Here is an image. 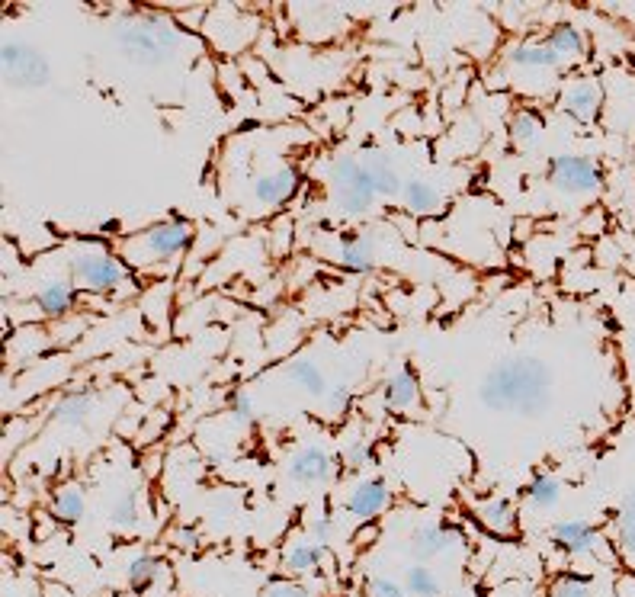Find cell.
<instances>
[{
	"mask_svg": "<svg viewBox=\"0 0 635 597\" xmlns=\"http://www.w3.org/2000/svg\"><path fill=\"white\" fill-rule=\"evenodd\" d=\"M552 370L539 357H514L482 379L478 398L491 411H520V415H539L549 405Z\"/></svg>",
	"mask_w": 635,
	"mask_h": 597,
	"instance_id": "6da1fadb",
	"label": "cell"
},
{
	"mask_svg": "<svg viewBox=\"0 0 635 597\" xmlns=\"http://www.w3.org/2000/svg\"><path fill=\"white\" fill-rule=\"evenodd\" d=\"M177 42H180L177 29L167 20L154 17V13L145 20L119 26V33H116L119 52L129 61H135V65H161V61L177 49Z\"/></svg>",
	"mask_w": 635,
	"mask_h": 597,
	"instance_id": "7a4b0ae2",
	"label": "cell"
},
{
	"mask_svg": "<svg viewBox=\"0 0 635 597\" xmlns=\"http://www.w3.org/2000/svg\"><path fill=\"white\" fill-rule=\"evenodd\" d=\"M71 280L77 286L90 289V293H113L122 283H126L129 270L119 257L106 254V251H84L71 257Z\"/></svg>",
	"mask_w": 635,
	"mask_h": 597,
	"instance_id": "3957f363",
	"label": "cell"
},
{
	"mask_svg": "<svg viewBox=\"0 0 635 597\" xmlns=\"http://www.w3.org/2000/svg\"><path fill=\"white\" fill-rule=\"evenodd\" d=\"M0 58H4V81L13 84V87L33 90V87H45L52 81L49 58H45L39 49H33V45L20 42V39L4 42Z\"/></svg>",
	"mask_w": 635,
	"mask_h": 597,
	"instance_id": "277c9868",
	"label": "cell"
},
{
	"mask_svg": "<svg viewBox=\"0 0 635 597\" xmlns=\"http://www.w3.org/2000/svg\"><path fill=\"white\" fill-rule=\"evenodd\" d=\"M546 180L562 193H597L603 187L600 164L581 155H559L546 167Z\"/></svg>",
	"mask_w": 635,
	"mask_h": 597,
	"instance_id": "5b68a950",
	"label": "cell"
},
{
	"mask_svg": "<svg viewBox=\"0 0 635 597\" xmlns=\"http://www.w3.org/2000/svg\"><path fill=\"white\" fill-rule=\"evenodd\" d=\"M549 543L568 556H600L603 546H607L600 530L587 520H555L549 527Z\"/></svg>",
	"mask_w": 635,
	"mask_h": 597,
	"instance_id": "8992f818",
	"label": "cell"
},
{
	"mask_svg": "<svg viewBox=\"0 0 635 597\" xmlns=\"http://www.w3.org/2000/svg\"><path fill=\"white\" fill-rule=\"evenodd\" d=\"M389 504H392L389 482L373 476V479H363L350 488V495L344 498V511L353 520H360V524H373L379 514L389 511Z\"/></svg>",
	"mask_w": 635,
	"mask_h": 597,
	"instance_id": "52a82bcc",
	"label": "cell"
},
{
	"mask_svg": "<svg viewBox=\"0 0 635 597\" xmlns=\"http://www.w3.org/2000/svg\"><path fill=\"white\" fill-rule=\"evenodd\" d=\"M193 225L187 219H167L151 225L142 235V248L148 251V260H170L190 248Z\"/></svg>",
	"mask_w": 635,
	"mask_h": 597,
	"instance_id": "ba28073f",
	"label": "cell"
},
{
	"mask_svg": "<svg viewBox=\"0 0 635 597\" xmlns=\"http://www.w3.org/2000/svg\"><path fill=\"white\" fill-rule=\"evenodd\" d=\"M331 469H334V459L324 447H305L286 463V476L289 482H296L302 488H315L321 482L331 479Z\"/></svg>",
	"mask_w": 635,
	"mask_h": 597,
	"instance_id": "9c48e42d",
	"label": "cell"
},
{
	"mask_svg": "<svg viewBox=\"0 0 635 597\" xmlns=\"http://www.w3.org/2000/svg\"><path fill=\"white\" fill-rule=\"evenodd\" d=\"M475 520L488 533H494V537H517V511L510 498H501V495L485 498L475 508Z\"/></svg>",
	"mask_w": 635,
	"mask_h": 597,
	"instance_id": "30bf717a",
	"label": "cell"
},
{
	"mask_svg": "<svg viewBox=\"0 0 635 597\" xmlns=\"http://www.w3.org/2000/svg\"><path fill=\"white\" fill-rule=\"evenodd\" d=\"M600 100H603V90L597 81H578V84L565 87L562 110L575 122H594L600 113Z\"/></svg>",
	"mask_w": 635,
	"mask_h": 597,
	"instance_id": "8fae6325",
	"label": "cell"
},
{
	"mask_svg": "<svg viewBox=\"0 0 635 597\" xmlns=\"http://www.w3.org/2000/svg\"><path fill=\"white\" fill-rule=\"evenodd\" d=\"M77 286L74 280H49V283H42L39 286V293H36V305H39V312L45 318H61V315H68L74 305H77Z\"/></svg>",
	"mask_w": 635,
	"mask_h": 597,
	"instance_id": "7c38bea8",
	"label": "cell"
},
{
	"mask_svg": "<svg viewBox=\"0 0 635 597\" xmlns=\"http://www.w3.org/2000/svg\"><path fill=\"white\" fill-rule=\"evenodd\" d=\"M449 543H453V533H449L443 524H424V527H417L411 533V540H408V553L417 559V565H424L430 559H437L443 556Z\"/></svg>",
	"mask_w": 635,
	"mask_h": 597,
	"instance_id": "4fadbf2b",
	"label": "cell"
},
{
	"mask_svg": "<svg viewBox=\"0 0 635 597\" xmlns=\"http://www.w3.org/2000/svg\"><path fill=\"white\" fill-rule=\"evenodd\" d=\"M296 190H299V174L292 167H280V171H270L257 180L254 196L263 206H283Z\"/></svg>",
	"mask_w": 635,
	"mask_h": 597,
	"instance_id": "5bb4252c",
	"label": "cell"
},
{
	"mask_svg": "<svg viewBox=\"0 0 635 597\" xmlns=\"http://www.w3.org/2000/svg\"><path fill=\"white\" fill-rule=\"evenodd\" d=\"M164 572H167V562L164 559L151 556V553H138L126 565V585L135 594H145V591H151L154 585H158V581L164 578Z\"/></svg>",
	"mask_w": 635,
	"mask_h": 597,
	"instance_id": "9a60e30c",
	"label": "cell"
},
{
	"mask_svg": "<svg viewBox=\"0 0 635 597\" xmlns=\"http://www.w3.org/2000/svg\"><path fill=\"white\" fill-rule=\"evenodd\" d=\"M324 549L321 543L315 540H296V543H289L283 549V572L289 575H308V572H315L318 565L324 562Z\"/></svg>",
	"mask_w": 635,
	"mask_h": 597,
	"instance_id": "2e32d148",
	"label": "cell"
},
{
	"mask_svg": "<svg viewBox=\"0 0 635 597\" xmlns=\"http://www.w3.org/2000/svg\"><path fill=\"white\" fill-rule=\"evenodd\" d=\"M401 203L411 212V216H433L443 206V196L437 187H430L427 180H405V190H401Z\"/></svg>",
	"mask_w": 635,
	"mask_h": 597,
	"instance_id": "e0dca14e",
	"label": "cell"
},
{
	"mask_svg": "<svg viewBox=\"0 0 635 597\" xmlns=\"http://www.w3.org/2000/svg\"><path fill=\"white\" fill-rule=\"evenodd\" d=\"M334 203H337L340 212H344V216L363 219V216H369V212L379 206V193L373 190V183H366V187H337L334 190Z\"/></svg>",
	"mask_w": 635,
	"mask_h": 597,
	"instance_id": "ac0fdd59",
	"label": "cell"
},
{
	"mask_svg": "<svg viewBox=\"0 0 635 597\" xmlns=\"http://www.w3.org/2000/svg\"><path fill=\"white\" fill-rule=\"evenodd\" d=\"M549 45V49L555 52V58L559 61H581L584 55H587V39H584V33L578 26H571V23H565V26H555L552 33L542 39Z\"/></svg>",
	"mask_w": 635,
	"mask_h": 597,
	"instance_id": "d6986e66",
	"label": "cell"
},
{
	"mask_svg": "<svg viewBox=\"0 0 635 597\" xmlns=\"http://www.w3.org/2000/svg\"><path fill=\"white\" fill-rule=\"evenodd\" d=\"M97 405V395L94 392H87V389H77V392H68V395H61L58 398V405H55V421L61 424H68V427H77V424H84L90 418V411H94Z\"/></svg>",
	"mask_w": 635,
	"mask_h": 597,
	"instance_id": "ffe728a7",
	"label": "cell"
},
{
	"mask_svg": "<svg viewBox=\"0 0 635 597\" xmlns=\"http://www.w3.org/2000/svg\"><path fill=\"white\" fill-rule=\"evenodd\" d=\"M510 65L520 71H549L559 65V58L546 42H523L510 49Z\"/></svg>",
	"mask_w": 635,
	"mask_h": 597,
	"instance_id": "44dd1931",
	"label": "cell"
},
{
	"mask_svg": "<svg viewBox=\"0 0 635 597\" xmlns=\"http://www.w3.org/2000/svg\"><path fill=\"white\" fill-rule=\"evenodd\" d=\"M49 511H52V517L58 520V524H77V520L87 514V498H84L81 488L65 485V488H58V492L52 495Z\"/></svg>",
	"mask_w": 635,
	"mask_h": 597,
	"instance_id": "7402d4cb",
	"label": "cell"
},
{
	"mask_svg": "<svg viewBox=\"0 0 635 597\" xmlns=\"http://www.w3.org/2000/svg\"><path fill=\"white\" fill-rule=\"evenodd\" d=\"M382 398L392 411H408L417 402V379L408 370L389 376V382H385V389H382Z\"/></svg>",
	"mask_w": 635,
	"mask_h": 597,
	"instance_id": "603a6c76",
	"label": "cell"
},
{
	"mask_svg": "<svg viewBox=\"0 0 635 597\" xmlns=\"http://www.w3.org/2000/svg\"><path fill=\"white\" fill-rule=\"evenodd\" d=\"M340 264H344L347 270H356V273L373 270L376 267V241L363 238V235L347 238L344 248H340Z\"/></svg>",
	"mask_w": 635,
	"mask_h": 597,
	"instance_id": "cb8c5ba5",
	"label": "cell"
},
{
	"mask_svg": "<svg viewBox=\"0 0 635 597\" xmlns=\"http://www.w3.org/2000/svg\"><path fill=\"white\" fill-rule=\"evenodd\" d=\"M110 527L116 533H135L142 527V504L135 492H122L110 508Z\"/></svg>",
	"mask_w": 635,
	"mask_h": 597,
	"instance_id": "d4e9b609",
	"label": "cell"
},
{
	"mask_svg": "<svg viewBox=\"0 0 635 597\" xmlns=\"http://www.w3.org/2000/svg\"><path fill=\"white\" fill-rule=\"evenodd\" d=\"M559 498H562V482L549 476V472H536L530 485H526V501H530L536 511H552L555 504H559Z\"/></svg>",
	"mask_w": 635,
	"mask_h": 597,
	"instance_id": "484cf974",
	"label": "cell"
},
{
	"mask_svg": "<svg viewBox=\"0 0 635 597\" xmlns=\"http://www.w3.org/2000/svg\"><path fill=\"white\" fill-rule=\"evenodd\" d=\"M363 164H366V174H369V180H373V190L379 196H389V199L401 196V190H405V180L398 177V171L389 161H385V158H369Z\"/></svg>",
	"mask_w": 635,
	"mask_h": 597,
	"instance_id": "4316f807",
	"label": "cell"
},
{
	"mask_svg": "<svg viewBox=\"0 0 635 597\" xmlns=\"http://www.w3.org/2000/svg\"><path fill=\"white\" fill-rule=\"evenodd\" d=\"M616 549L635 559V488L623 498L616 511Z\"/></svg>",
	"mask_w": 635,
	"mask_h": 597,
	"instance_id": "83f0119b",
	"label": "cell"
},
{
	"mask_svg": "<svg viewBox=\"0 0 635 597\" xmlns=\"http://www.w3.org/2000/svg\"><path fill=\"white\" fill-rule=\"evenodd\" d=\"M331 174H334L337 187H366V183H373L366 174V164L350 155H337L331 161Z\"/></svg>",
	"mask_w": 635,
	"mask_h": 597,
	"instance_id": "f1b7e54d",
	"label": "cell"
},
{
	"mask_svg": "<svg viewBox=\"0 0 635 597\" xmlns=\"http://www.w3.org/2000/svg\"><path fill=\"white\" fill-rule=\"evenodd\" d=\"M405 591H408V597H440L443 585H440V578L427 569V565L414 562L405 575Z\"/></svg>",
	"mask_w": 635,
	"mask_h": 597,
	"instance_id": "f546056e",
	"label": "cell"
},
{
	"mask_svg": "<svg viewBox=\"0 0 635 597\" xmlns=\"http://www.w3.org/2000/svg\"><path fill=\"white\" fill-rule=\"evenodd\" d=\"M289 379L296 382V386H302L308 395H328V379H324L321 366L308 363V360H299L289 366Z\"/></svg>",
	"mask_w": 635,
	"mask_h": 597,
	"instance_id": "4dcf8cb0",
	"label": "cell"
},
{
	"mask_svg": "<svg viewBox=\"0 0 635 597\" xmlns=\"http://www.w3.org/2000/svg\"><path fill=\"white\" fill-rule=\"evenodd\" d=\"M549 597H594V585L587 575L578 572H562L559 578L552 581Z\"/></svg>",
	"mask_w": 635,
	"mask_h": 597,
	"instance_id": "1f68e13d",
	"label": "cell"
},
{
	"mask_svg": "<svg viewBox=\"0 0 635 597\" xmlns=\"http://www.w3.org/2000/svg\"><path fill=\"white\" fill-rule=\"evenodd\" d=\"M542 132V119L530 110H520L514 119H510V139H514L517 145H530L539 139Z\"/></svg>",
	"mask_w": 635,
	"mask_h": 597,
	"instance_id": "d6a6232c",
	"label": "cell"
},
{
	"mask_svg": "<svg viewBox=\"0 0 635 597\" xmlns=\"http://www.w3.org/2000/svg\"><path fill=\"white\" fill-rule=\"evenodd\" d=\"M260 597H315V594L286 575H273L267 585L260 588Z\"/></svg>",
	"mask_w": 635,
	"mask_h": 597,
	"instance_id": "836d02e7",
	"label": "cell"
},
{
	"mask_svg": "<svg viewBox=\"0 0 635 597\" xmlns=\"http://www.w3.org/2000/svg\"><path fill=\"white\" fill-rule=\"evenodd\" d=\"M363 594H366V597H408L405 585H398V581L389 578V575H373V578H366Z\"/></svg>",
	"mask_w": 635,
	"mask_h": 597,
	"instance_id": "e575fe53",
	"label": "cell"
},
{
	"mask_svg": "<svg viewBox=\"0 0 635 597\" xmlns=\"http://www.w3.org/2000/svg\"><path fill=\"white\" fill-rule=\"evenodd\" d=\"M170 546H177L180 553H196L203 546V533H199L193 524H180L174 533H170Z\"/></svg>",
	"mask_w": 635,
	"mask_h": 597,
	"instance_id": "d590c367",
	"label": "cell"
},
{
	"mask_svg": "<svg viewBox=\"0 0 635 597\" xmlns=\"http://www.w3.org/2000/svg\"><path fill=\"white\" fill-rule=\"evenodd\" d=\"M228 411H231V418L251 421V418H254V398H251V392H244V389L231 392V395H228Z\"/></svg>",
	"mask_w": 635,
	"mask_h": 597,
	"instance_id": "8d00e7d4",
	"label": "cell"
},
{
	"mask_svg": "<svg viewBox=\"0 0 635 597\" xmlns=\"http://www.w3.org/2000/svg\"><path fill=\"white\" fill-rule=\"evenodd\" d=\"M331 511H324V514H312V520H308V533H312V540L315 543H328L331 540V530H334V524H331Z\"/></svg>",
	"mask_w": 635,
	"mask_h": 597,
	"instance_id": "74e56055",
	"label": "cell"
},
{
	"mask_svg": "<svg viewBox=\"0 0 635 597\" xmlns=\"http://www.w3.org/2000/svg\"><path fill=\"white\" fill-rule=\"evenodd\" d=\"M366 459H369L366 443H350V447H347V453H344V463H347V466H353V469L366 466Z\"/></svg>",
	"mask_w": 635,
	"mask_h": 597,
	"instance_id": "f35d334b",
	"label": "cell"
},
{
	"mask_svg": "<svg viewBox=\"0 0 635 597\" xmlns=\"http://www.w3.org/2000/svg\"><path fill=\"white\" fill-rule=\"evenodd\" d=\"M350 405V386H334L331 389V408L334 411H344Z\"/></svg>",
	"mask_w": 635,
	"mask_h": 597,
	"instance_id": "ab89813d",
	"label": "cell"
},
{
	"mask_svg": "<svg viewBox=\"0 0 635 597\" xmlns=\"http://www.w3.org/2000/svg\"><path fill=\"white\" fill-rule=\"evenodd\" d=\"M616 591L619 597H635V575H623L616 581Z\"/></svg>",
	"mask_w": 635,
	"mask_h": 597,
	"instance_id": "60d3db41",
	"label": "cell"
},
{
	"mask_svg": "<svg viewBox=\"0 0 635 597\" xmlns=\"http://www.w3.org/2000/svg\"><path fill=\"white\" fill-rule=\"evenodd\" d=\"M376 537H379V530H376L373 524H369V530H366V527L360 530V537H356V543H373Z\"/></svg>",
	"mask_w": 635,
	"mask_h": 597,
	"instance_id": "b9f144b4",
	"label": "cell"
},
{
	"mask_svg": "<svg viewBox=\"0 0 635 597\" xmlns=\"http://www.w3.org/2000/svg\"><path fill=\"white\" fill-rule=\"evenodd\" d=\"M45 594H49V597H71V594H68V588H55V585L45 588Z\"/></svg>",
	"mask_w": 635,
	"mask_h": 597,
	"instance_id": "7bdbcfd3",
	"label": "cell"
}]
</instances>
